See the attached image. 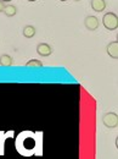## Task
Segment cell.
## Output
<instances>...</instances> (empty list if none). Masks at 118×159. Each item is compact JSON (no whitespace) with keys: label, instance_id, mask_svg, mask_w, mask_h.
<instances>
[{"label":"cell","instance_id":"obj_1","mask_svg":"<svg viewBox=\"0 0 118 159\" xmlns=\"http://www.w3.org/2000/svg\"><path fill=\"white\" fill-rule=\"evenodd\" d=\"M16 148L22 156L41 154V139H37L36 135L32 132H23L16 141Z\"/></svg>","mask_w":118,"mask_h":159},{"label":"cell","instance_id":"obj_2","mask_svg":"<svg viewBox=\"0 0 118 159\" xmlns=\"http://www.w3.org/2000/svg\"><path fill=\"white\" fill-rule=\"evenodd\" d=\"M102 23L108 31H116L118 28V16L115 12H106L102 17Z\"/></svg>","mask_w":118,"mask_h":159},{"label":"cell","instance_id":"obj_3","mask_svg":"<svg viewBox=\"0 0 118 159\" xmlns=\"http://www.w3.org/2000/svg\"><path fill=\"white\" fill-rule=\"evenodd\" d=\"M102 124L107 127V129H117L118 127V114L117 113H106L102 116Z\"/></svg>","mask_w":118,"mask_h":159},{"label":"cell","instance_id":"obj_4","mask_svg":"<svg viewBox=\"0 0 118 159\" xmlns=\"http://www.w3.org/2000/svg\"><path fill=\"white\" fill-rule=\"evenodd\" d=\"M99 25H100V22H99L98 17H96V16H93V15L86 16L85 20H84V26L86 27V30H89V31H91V32L98 30Z\"/></svg>","mask_w":118,"mask_h":159},{"label":"cell","instance_id":"obj_5","mask_svg":"<svg viewBox=\"0 0 118 159\" xmlns=\"http://www.w3.org/2000/svg\"><path fill=\"white\" fill-rule=\"evenodd\" d=\"M106 52H107V54L112 58V59H118V42L117 40H113V42H111V43H108L107 44V47H106Z\"/></svg>","mask_w":118,"mask_h":159},{"label":"cell","instance_id":"obj_6","mask_svg":"<svg viewBox=\"0 0 118 159\" xmlns=\"http://www.w3.org/2000/svg\"><path fill=\"white\" fill-rule=\"evenodd\" d=\"M37 53L40 57H49L53 53V49L48 43H39L37 45Z\"/></svg>","mask_w":118,"mask_h":159},{"label":"cell","instance_id":"obj_7","mask_svg":"<svg viewBox=\"0 0 118 159\" xmlns=\"http://www.w3.org/2000/svg\"><path fill=\"white\" fill-rule=\"evenodd\" d=\"M90 4H91V9L95 12H102L106 9V1L105 0H91Z\"/></svg>","mask_w":118,"mask_h":159},{"label":"cell","instance_id":"obj_8","mask_svg":"<svg viewBox=\"0 0 118 159\" xmlns=\"http://www.w3.org/2000/svg\"><path fill=\"white\" fill-rule=\"evenodd\" d=\"M36 33H37V31H36V27L34 26H31V25H27V26H24L23 27V36L26 37V38H33L34 36H36Z\"/></svg>","mask_w":118,"mask_h":159},{"label":"cell","instance_id":"obj_9","mask_svg":"<svg viewBox=\"0 0 118 159\" xmlns=\"http://www.w3.org/2000/svg\"><path fill=\"white\" fill-rule=\"evenodd\" d=\"M2 12H4L7 17H14V16L17 14V9H16V6H15V5L7 4V5H5V7H4Z\"/></svg>","mask_w":118,"mask_h":159},{"label":"cell","instance_id":"obj_10","mask_svg":"<svg viewBox=\"0 0 118 159\" xmlns=\"http://www.w3.org/2000/svg\"><path fill=\"white\" fill-rule=\"evenodd\" d=\"M12 62H14V61H12V58H11L10 55H7V54H2V55L0 57V65L4 66V67L11 66Z\"/></svg>","mask_w":118,"mask_h":159},{"label":"cell","instance_id":"obj_11","mask_svg":"<svg viewBox=\"0 0 118 159\" xmlns=\"http://www.w3.org/2000/svg\"><path fill=\"white\" fill-rule=\"evenodd\" d=\"M27 67H43V62L38 59H32L26 62Z\"/></svg>","mask_w":118,"mask_h":159},{"label":"cell","instance_id":"obj_12","mask_svg":"<svg viewBox=\"0 0 118 159\" xmlns=\"http://www.w3.org/2000/svg\"><path fill=\"white\" fill-rule=\"evenodd\" d=\"M5 2H2L1 0H0V12H2V10H4V7H5Z\"/></svg>","mask_w":118,"mask_h":159},{"label":"cell","instance_id":"obj_13","mask_svg":"<svg viewBox=\"0 0 118 159\" xmlns=\"http://www.w3.org/2000/svg\"><path fill=\"white\" fill-rule=\"evenodd\" d=\"M2 2H10V1H12V0H1Z\"/></svg>","mask_w":118,"mask_h":159},{"label":"cell","instance_id":"obj_14","mask_svg":"<svg viewBox=\"0 0 118 159\" xmlns=\"http://www.w3.org/2000/svg\"><path fill=\"white\" fill-rule=\"evenodd\" d=\"M27 1H29V2H34V1H37V0H27Z\"/></svg>","mask_w":118,"mask_h":159},{"label":"cell","instance_id":"obj_15","mask_svg":"<svg viewBox=\"0 0 118 159\" xmlns=\"http://www.w3.org/2000/svg\"><path fill=\"white\" fill-rule=\"evenodd\" d=\"M60 1H63V2H65V1H67V0H60Z\"/></svg>","mask_w":118,"mask_h":159},{"label":"cell","instance_id":"obj_16","mask_svg":"<svg viewBox=\"0 0 118 159\" xmlns=\"http://www.w3.org/2000/svg\"><path fill=\"white\" fill-rule=\"evenodd\" d=\"M74 1H80V0H74Z\"/></svg>","mask_w":118,"mask_h":159}]
</instances>
